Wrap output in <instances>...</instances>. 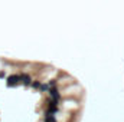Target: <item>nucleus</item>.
<instances>
[{
	"instance_id": "f257e3e1",
	"label": "nucleus",
	"mask_w": 124,
	"mask_h": 122,
	"mask_svg": "<svg viewBox=\"0 0 124 122\" xmlns=\"http://www.w3.org/2000/svg\"><path fill=\"white\" fill-rule=\"evenodd\" d=\"M20 82H22L20 75H10V76L7 78V81H6V85H7V86H17Z\"/></svg>"
},
{
	"instance_id": "f03ea898",
	"label": "nucleus",
	"mask_w": 124,
	"mask_h": 122,
	"mask_svg": "<svg viewBox=\"0 0 124 122\" xmlns=\"http://www.w3.org/2000/svg\"><path fill=\"white\" fill-rule=\"evenodd\" d=\"M49 95H51V99H55V101H58V102H59V99H61V93H59L58 86L51 88V89H49Z\"/></svg>"
},
{
	"instance_id": "7ed1b4c3",
	"label": "nucleus",
	"mask_w": 124,
	"mask_h": 122,
	"mask_svg": "<svg viewBox=\"0 0 124 122\" xmlns=\"http://www.w3.org/2000/svg\"><path fill=\"white\" fill-rule=\"evenodd\" d=\"M20 79H22V83L23 85H26V86H31L32 85V78L28 73H22L20 75Z\"/></svg>"
},
{
	"instance_id": "20e7f679",
	"label": "nucleus",
	"mask_w": 124,
	"mask_h": 122,
	"mask_svg": "<svg viewBox=\"0 0 124 122\" xmlns=\"http://www.w3.org/2000/svg\"><path fill=\"white\" fill-rule=\"evenodd\" d=\"M49 89H51V88H49V85H48V83H42V85H40V88H39V91H40V92H49Z\"/></svg>"
},
{
	"instance_id": "39448f33",
	"label": "nucleus",
	"mask_w": 124,
	"mask_h": 122,
	"mask_svg": "<svg viewBox=\"0 0 124 122\" xmlns=\"http://www.w3.org/2000/svg\"><path fill=\"white\" fill-rule=\"evenodd\" d=\"M45 122H56L54 115H45Z\"/></svg>"
},
{
	"instance_id": "423d86ee",
	"label": "nucleus",
	"mask_w": 124,
	"mask_h": 122,
	"mask_svg": "<svg viewBox=\"0 0 124 122\" xmlns=\"http://www.w3.org/2000/svg\"><path fill=\"white\" fill-rule=\"evenodd\" d=\"M40 85H42V83H40L39 81H33L31 86H32V88H35V89H39V88H40Z\"/></svg>"
}]
</instances>
